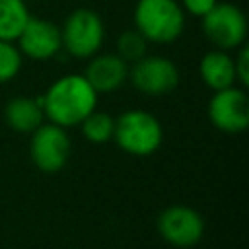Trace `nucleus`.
<instances>
[{
	"label": "nucleus",
	"instance_id": "obj_7",
	"mask_svg": "<svg viewBox=\"0 0 249 249\" xmlns=\"http://www.w3.org/2000/svg\"><path fill=\"white\" fill-rule=\"evenodd\" d=\"M158 231L173 247H193L204 235V220L195 208L173 204L158 216Z\"/></svg>",
	"mask_w": 249,
	"mask_h": 249
},
{
	"label": "nucleus",
	"instance_id": "obj_18",
	"mask_svg": "<svg viewBox=\"0 0 249 249\" xmlns=\"http://www.w3.org/2000/svg\"><path fill=\"white\" fill-rule=\"evenodd\" d=\"M233 68H235V82L241 88H245L249 84V49L245 45H241L237 54L233 56Z\"/></svg>",
	"mask_w": 249,
	"mask_h": 249
},
{
	"label": "nucleus",
	"instance_id": "obj_12",
	"mask_svg": "<svg viewBox=\"0 0 249 249\" xmlns=\"http://www.w3.org/2000/svg\"><path fill=\"white\" fill-rule=\"evenodd\" d=\"M4 117L12 130L31 134L39 124H43V119H45L43 99L41 97L35 99L27 95L12 97L4 109Z\"/></svg>",
	"mask_w": 249,
	"mask_h": 249
},
{
	"label": "nucleus",
	"instance_id": "obj_6",
	"mask_svg": "<svg viewBox=\"0 0 249 249\" xmlns=\"http://www.w3.org/2000/svg\"><path fill=\"white\" fill-rule=\"evenodd\" d=\"M29 156L37 169L45 173L60 171L70 156V136L54 123H43L31 132Z\"/></svg>",
	"mask_w": 249,
	"mask_h": 249
},
{
	"label": "nucleus",
	"instance_id": "obj_16",
	"mask_svg": "<svg viewBox=\"0 0 249 249\" xmlns=\"http://www.w3.org/2000/svg\"><path fill=\"white\" fill-rule=\"evenodd\" d=\"M148 51V41L136 31V29H128L123 31L117 37V53L124 62H136L140 60Z\"/></svg>",
	"mask_w": 249,
	"mask_h": 249
},
{
	"label": "nucleus",
	"instance_id": "obj_20",
	"mask_svg": "<svg viewBox=\"0 0 249 249\" xmlns=\"http://www.w3.org/2000/svg\"><path fill=\"white\" fill-rule=\"evenodd\" d=\"M25 2H29V0H25ZM31 2H41V0H31Z\"/></svg>",
	"mask_w": 249,
	"mask_h": 249
},
{
	"label": "nucleus",
	"instance_id": "obj_14",
	"mask_svg": "<svg viewBox=\"0 0 249 249\" xmlns=\"http://www.w3.org/2000/svg\"><path fill=\"white\" fill-rule=\"evenodd\" d=\"M29 16L25 0H0V41L16 43Z\"/></svg>",
	"mask_w": 249,
	"mask_h": 249
},
{
	"label": "nucleus",
	"instance_id": "obj_13",
	"mask_svg": "<svg viewBox=\"0 0 249 249\" xmlns=\"http://www.w3.org/2000/svg\"><path fill=\"white\" fill-rule=\"evenodd\" d=\"M198 72L202 82L212 89H226L231 88L235 82V68H233V56L228 54V51H220L214 49L210 53H206L200 58L198 64Z\"/></svg>",
	"mask_w": 249,
	"mask_h": 249
},
{
	"label": "nucleus",
	"instance_id": "obj_4",
	"mask_svg": "<svg viewBox=\"0 0 249 249\" xmlns=\"http://www.w3.org/2000/svg\"><path fill=\"white\" fill-rule=\"evenodd\" d=\"M62 49L74 58H89L99 53L105 39V25L97 12L76 8L60 27Z\"/></svg>",
	"mask_w": 249,
	"mask_h": 249
},
{
	"label": "nucleus",
	"instance_id": "obj_11",
	"mask_svg": "<svg viewBox=\"0 0 249 249\" xmlns=\"http://www.w3.org/2000/svg\"><path fill=\"white\" fill-rule=\"evenodd\" d=\"M84 78L97 93L117 91L128 78V62L119 54H93L89 56Z\"/></svg>",
	"mask_w": 249,
	"mask_h": 249
},
{
	"label": "nucleus",
	"instance_id": "obj_19",
	"mask_svg": "<svg viewBox=\"0 0 249 249\" xmlns=\"http://www.w3.org/2000/svg\"><path fill=\"white\" fill-rule=\"evenodd\" d=\"M216 4H218V0H181L183 12L195 16V18H204Z\"/></svg>",
	"mask_w": 249,
	"mask_h": 249
},
{
	"label": "nucleus",
	"instance_id": "obj_5",
	"mask_svg": "<svg viewBox=\"0 0 249 249\" xmlns=\"http://www.w3.org/2000/svg\"><path fill=\"white\" fill-rule=\"evenodd\" d=\"M202 33L220 51L239 49L247 39V18L235 4L218 2L202 18Z\"/></svg>",
	"mask_w": 249,
	"mask_h": 249
},
{
	"label": "nucleus",
	"instance_id": "obj_2",
	"mask_svg": "<svg viewBox=\"0 0 249 249\" xmlns=\"http://www.w3.org/2000/svg\"><path fill=\"white\" fill-rule=\"evenodd\" d=\"M132 18L134 29L156 45L177 41L185 29V12L177 0H138Z\"/></svg>",
	"mask_w": 249,
	"mask_h": 249
},
{
	"label": "nucleus",
	"instance_id": "obj_17",
	"mask_svg": "<svg viewBox=\"0 0 249 249\" xmlns=\"http://www.w3.org/2000/svg\"><path fill=\"white\" fill-rule=\"evenodd\" d=\"M21 53L14 41H0V84L10 82L21 68Z\"/></svg>",
	"mask_w": 249,
	"mask_h": 249
},
{
	"label": "nucleus",
	"instance_id": "obj_8",
	"mask_svg": "<svg viewBox=\"0 0 249 249\" xmlns=\"http://www.w3.org/2000/svg\"><path fill=\"white\" fill-rule=\"evenodd\" d=\"M128 78L132 86L146 95H165L173 91L179 84V70L175 62L165 56H148L132 62L128 68Z\"/></svg>",
	"mask_w": 249,
	"mask_h": 249
},
{
	"label": "nucleus",
	"instance_id": "obj_1",
	"mask_svg": "<svg viewBox=\"0 0 249 249\" xmlns=\"http://www.w3.org/2000/svg\"><path fill=\"white\" fill-rule=\"evenodd\" d=\"M97 95L84 74H66L54 80L45 95H41L43 113L49 123L62 128L78 126L97 107Z\"/></svg>",
	"mask_w": 249,
	"mask_h": 249
},
{
	"label": "nucleus",
	"instance_id": "obj_15",
	"mask_svg": "<svg viewBox=\"0 0 249 249\" xmlns=\"http://www.w3.org/2000/svg\"><path fill=\"white\" fill-rule=\"evenodd\" d=\"M82 134L88 142L91 144H105L113 140V130H115V119L109 113L93 109L82 123Z\"/></svg>",
	"mask_w": 249,
	"mask_h": 249
},
{
	"label": "nucleus",
	"instance_id": "obj_9",
	"mask_svg": "<svg viewBox=\"0 0 249 249\" xmlns=\"http://www.w3.org/2000/svg\"><path fill=\"white\" fill-rule=\"evenodd\" d=\"M208 119L226 134L243 132L249 124V101L245 91L235 86L214 91L208 103Z\"/></svg>",
	"mask_w": 249,
	"mask_h": 249
},
{
	"label": "nucleus",
	"instance_id": "obj_10",
	"mask_svg": "<svg viewBox=\"0 0 249 249\" xmlns=\"http://www.w3.org/2000/svg\"><path fill=\"white\" fill-rule=\"evenodd\" d=\"M16 41L21 56H29L31 60H49L62 51L60 27L37 16H29Z\"/></svg>",
	"mask_w": 249,
	"mask_h": 249
},
{
	"label": "nucleus",
	"instance_id": "obj_3",
	"mask_svg": "<svg viewBox=\"0 0 249 249\" xmlns=\"http://www.w3.org/2000/svg\"><path fill=\"white\" fill-rule=\"evenodd\" d=\"M113 140L130 156H150L163 140V128L156 115L144 109H128L115 119Z\"/></svg>",
	"mask_w": 249,
	"mask_h": 249
}]
</instances>
